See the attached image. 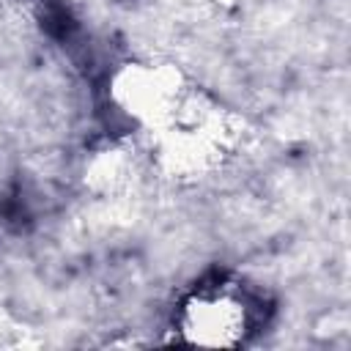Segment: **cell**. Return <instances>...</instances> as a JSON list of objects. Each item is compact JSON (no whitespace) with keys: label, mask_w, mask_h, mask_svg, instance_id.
<instances>
[{"label":"cell","mask_w":351,"mask_h":351,"mask_svg":"<svg viewBox=\"0 0 351 351\" xmlns=\"http://www.w3.org/2000/svg\"><path fill=\"white\" fill-rule=\"evenodd\" d=\"M110 104L132 123L156 132L173 123L192 96L181 66L170 60H123L107 82Z\"/></svg>","instance_id":"obj_1"},{"label":"cell","mask_w":351,"mask_h":351,"mask_svg":"<svg viewBox=\"0 0 351 351\" xmlns=\"http://www.w3.org/2000/svg\"><path fill=\"white\" fill-rule=\"evenodd\" d=\"M244 329H247V307L239 296L225 291L195 293L178 313L181 340L197 348L236 346Z\"/></svg>","instance_id":"obj_2"},{"label":"cell","mask_w":351,"mask_h":351,"mask_svg":"<svg viewBox=\"0 0 351 351\" xmlns=\"http://www.w3.org/2000/svg\"><path fill=\"white\" fill-rule=\"evenodd\" d=\"M129 176H132V156L121 145L96 148L85 159V170H82L85 186L93 195H115L129 184Z\"/></svg>","instance_id":"obj_3"},{"label":"cell","mask_w":351,"mask_h":351,"mask_svg":"<svg viewBox=\"0 0 351 351\" xmlns=\"http://www.w3.org/2000/svg\"><path fill=\"white\" fill-rule=\"evenodd\" d=\"M214 3H217L219 8H225V11H230V8H236L241 0H214Z\"/></svg>","instance_id":"obj_4"}]
</instances>
